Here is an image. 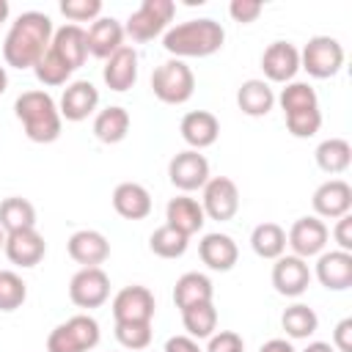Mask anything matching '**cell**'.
Here are the masks:
<instances>
[{
	"label": "cell",
	"mask_w": 352,
	"mask_h": 352,
	"mask_svg": "<svg viewBox=\"0 0 352 352\" xmlns=\"http://www.w3.org/2000/svg\"><path fill=\"white\" fill-rule=\"evenodd\" d=\"M52 19L41 11H25L19 14L3 41V60L11 69H33L38 58L50 50L52 41Z\"/></svg>",
	"instance_id": "obj_1"
},
{
	"label": "cell",
	"mask_w": 352,
	"mask_h": 352,
	"mask_svg": "<svg viewBox=\"0 0 352 352\" xmlns=\"http://www.w3.org/2000/svg\"><path fill=\"white\" fill-rule=\"evenodd\" d=\"M226 30L220 22L201 16V19H187L165 30L162 47L170 58L184 60V58H209L223 50Z\"/></svg>",
	"instance_id": "obj_2"
},
{
	"label": "cell",
	"mask_w": 352,
	"mask_h": 352,
	"mask_svg": "<svg viewBox=\"0 0 352 352\" xmlns=\"http://www.w3.org/2000/svg\"><path fill=\"white\" fill-rule=\"evenodd\" d=\"M14 113L22 121L28 140L33 143H55L60 138L63 118L58 113L55 99L47 91H25L14 102Z\"/></svg>",
	"instance_id": "obj_3"
},
{
	"label": "cell",
	"mask_w": 352,
	"mask_h": 352,
	"mask_svg": "<svg viewBox=\"0 0 352 352\" xmlns=\"http://www.w3.org/2000/svg\"><path fill=\"white\" fill-rule=\"evenodd\" d=\"M176 3L173 0H143L126 19L124 36H129L135 44H146L157 36H165L168 25L173 22Z\"/></svg>",
	"instance_id": "obj_4"
},
{
	"label": "cell",
	"mask_w": 352,
	"mask_h": 352,
	"mask_svg": "<svg viewBox=\"0 0 352 352\" xmlns=\"http://www.w3.org/2000/svg\"><path fill=\"white\" fill-rule=\"evenodd\" d=\"M151 91L162 104H184L195 91V74L184 60L168 58L151 72Z\"/></svg>",
	"instance_id": "obj_5"
},
{
	"label": "cell",
	"mask_w": 352,
	"mask_h": 352,
	"mask_svg": "<svg viewBox=\"0 0 352 352\" xmlns=\"http://www.w3.org/2000/svg\"><path fill=\"white\" fill-rule=\"evenodd\" d=\"M99 322L88 314H77L47 336V352H91L99 344Z\"/></svg>",
	"instance_id": "obj_6"
},
{
	"label": "cell",
	"mask_w": 352,
	"mask_h": 352,
	"mask_svg": "<svg viewBox=\"0 0 352 352\" xmlns=\"http://www.w3.org/2000/svg\"><path fill=\"white\" fill-rule=\"evenodd\" d=\"M344 66V47L333 36H314L300 50V69L308 72L314 80H330Z\"/></svg>",
	"instance_id": "obj_7"
},
{
	"label": "cell",
	"mask_w": 352,
	"mask_h": 352,
	"mask_svg": "<svg viewBox=\"0 0 352 352\" xmlns=\"http://www.w3.org/2000/svg\"><path fill=\"white\" fill-rule=\"evenodd\" d=\"M204 198H201V209L209 220L226 223L239 212V190L234 184V179L228 176H209V182L201 187Z\"/></svg>",
	"instance_id": "obj_8"
},
{
	"label": "cell",
	"mask_w": 352,
	"mask_h": 352,
	"mask_svg": "<svg viewBox=\"0 0 352 352\" xmlns=\"http://www.w3.org/2000/svg\"><path fill=\"white\" fill-rule=\"evenodd\" d=\"M168 179L184 195L195 192L209 182V160L201 151L184 148V151L173 154V160L168 162Z\"/></svg>",
	"instance_id": "obj_9"
},
{
	"label": "cell",
	"mask_w": 352,
	"mask_h": 352,
	"mask_svg": "<svg viewBox=\"0 0 352 352\" xmlns=\"http://www.w3.org/2000/svg\"><path fill=\"white\" fill-rule=\"evenodd\" d=\"M110 297V278L102 267H82L69 280V300L77 308H99Z\"/></svg>",
	"instance_id": "obj_10"
},
{
	"label": "cell",
	"mask_w": 352,
	"mask_h": 352,
	"mask_svg": "<svg viewBox=\"0 0 352 352\" xmlns=\"http://www.w3.org/2000/svg\"><path fill=\"white\" fill-rule=\"evenodd\" d=\"M327 239H330V228L316 214L294 220L292 228H289V234H286V245L292 248V256H300L305 261L314 258V256H319L324 250Z\"/></svg>",
	"instance_id": "obj_11"
},
{
	"label": "cell",
	"mask_w": 352,
	"mask_h": 352,
	"mask_svg": "<svg viewBox=\"0 0 352 352\" xmlns=\"http://www.w3.org/2000/svg\"><path fill=\"white\" fill-rule=\"evenodd\" d=\"M157 311L154 294L146 286H124L113 297V319L116 322H151Z\"/></svg>",
	"instance_id": "obj_12"
},
{
	"label": "cell",
	"mask_w": 352,
	"mask_h": 352,
	"mask_svg": "<svg viewBox=\"0 0 352 352\" xmlns=\"http://www.w3.org/2000/svg\"><path fill=\"white\" fill-rule=\"evenodd\" d=\"M311 204L319 220H338L352 209V187L344 179H327L314 190Z\"/></svg>",
	"instance_id": "obj_13"
},
{
	"label": "cell",
	"mask_w": 352,
	"mask_h": 352,
	"mask_svg": "<svg viewBox=\"0 0 352 352\" xmlns=\"http://www.w3.org/2000/svg\"><path fill=\"white\" fill-rule=\"evenodd\" d=\"M261 72L267 82H292L300 72V50L292 41H272L261 55Z\"/></svg>",
	"instance_id": "obj_14"
},
{
	"label": "cell",
	"mask_w": 352,
	"mask_h": 352,
	"mask_svg": "<svg viewBox=\"0 0 352 352\" xmlns=\"http://www.w3.org/2000/svg\"><path fill=\"white\" fill-rule=\"evenodd\" d=\"M96 107H99V91L91 80L69 82L60 94V102H58V113L66 121H85L88 116H94Z\"/></svg>",
	"instance_id": "obj_15"
},
{
	"label": "cell",
	"mask_w": 352,
	"mask_h": 352,
	"mask_svg": "<svg viewBox=\"0 0 352 352\" xmlns=\"http://www.w3.org/2000/svg\"><path fill=\"white\" fill-rule=\"evenodd\" d=\"M314 275L327 292H346L352 286V253H346V250H322L316 256Z\"/></svg>",
	"instance_id": "obj_16"
},
{
	"label": "cell",
	"mask_w": 352,
	"mask_h": 352,
	"mask_svg": "<svg viewBox=\"0 0 352 352\" xmlns=\"http://www.w3.org/2000/svg\"><path fill=\"white\" fill-rule=\"evenodd\" d=\"M311 283V267L300 256H280L272 264V286L283 297H300L305 294Z\"/></svg>",
	"instance_id": "obj_17"
},
{
	"label": "cell",
	"mask_w": 352,
	"mask_h": 352,
	"mask_svg": "<svg viewBox=\"0 0 352 352\" xmlns=\"http://www.w3.org/2000/svg\"><path fill=\"white\" fill-rule=\"evenodd\" d=\"M6 256L11 264L30 270L36 264H41L44 253H47V242L36 228H22V231H11L6 234Z\"/></svg>",
	"instance_id": "obj_18"
},
{
	"label": "cell",
	"mask_w": 352,
	"mask_h": 352,
	"mask_svg": "<svg viewBox=\"0 0 352 352\" xmlns=\"http://www.w3.org/2000/svg\"><path fill=\"white\" fill-rule=\"evenodd\" d=\"M66 250L72 256V261L82 264V267H99L107 261L110 256V242L102 231L96 228H80L69 236L66 242Z\"/></svg>",
	"instance_id": "obj_19"
},
{
	"label": "cell",
	"mask_w": 352,
	"mask_h": 352,
	"mask_svg": "<svg viewBox=\"0 0 352 352\" xmlns=\"http://www.w3.org/2000/svg\"><path fill=\"white\" fill-rule=\"evenodd\" d=\"M102 80L110 91L116 94H124L129 91L135 82H138V52L135 47H121L116 50L107 60H104V69H102Z\"/></svg>",
	"instance_id": "obj_20"
},
{
	"label": "cell",
	"mask_w": 352,
	"mask_h": 352,
	"mask_svg": "<svg viewBox=\"0 0 352 352\" xmlns=\"http://www.w3.org/2000/svg\"><path fill=\"white\" fill-rule=\"evenodd\" d=\"M179 132L192 151H201V148L214 146V140L220 138V121L209 110H190V113H184Z\"/></svg>",
	"instance_id": "obj_21"
},
{
	"label": "cell",
	"mask_w": 352,
	"mask_h": 352,
	"mask_svg": "<svg viewBox=\"0 0 352 352\" xmlns=\"http://www.w3.org/2000/svg\"><path fill=\"white\" fill-rule=\"evenodd\" d=\"M85 38H88V55L107 60L116 50L124 47V25L116 16H99L85 30Z\"/></svg>",
	"instance_id": "obj_22"
},
{
	"label": "cell",
	"mask_w": 352,
	"mask_h": 352,
	"mask_svg": "<svg viewBox=\"0 0 352 352\" xmlns=\"http://www.w3.org/2000/svg\"><path fill=\"white\" fill-rule=\"evenodd\" d=\"M50 50L74 72L85 63L88 58V38H85V28L80 25H63L52 33V41H50Z\"/></svg>",
	"instance_id": "obj_23"
},
{
	"label": "cell",
	"mask_w": 352,
	"mask_h": 352,
	"mask_svg": "<svg viewBox=\"0 0 352 352\" xmlns=\"http://www.w3.org/2000/svg\"><path fill=\"white\" fill-rule=\"evenodd\" d=\"M198 256H201V261H204L209 270H214V272H228V270H234V264H236V258H239V248H236V242H234L228 234L214 231V234H204V236H201V242H198Z\"/></svg>",
	"instance_id": "obj_24"
},
{
	"label": "cell",
	"mask_w": 352,
	"mask_h": 352,
	"mask_svg": "<svg viewBox=\"0 0 352 352\" xmlns=\"http://www.w3.org/2000/svg\"><path fill=\"white\" fill-rule=\"evenodd\" d=\"M204 223H206V214H204V209H201V204L195 198L176 195V198L168 201V206H165V226L176 228L184 236H192V234H198L204 228Z\"/></svg>",
	"instance_id": "obj_25"
},
{
	"label": "cell",
	"mask_w": 352,
	"mask_h": 352,
	"mask_svg": "<svg viewBox=\"0 0 352 352\" xmlns=\"http://www.w3.org/2000/svg\"><path fill=\"white\" fill-rule=\"evenodd\" d=\"M113 209L124 220H143L151 214V192L138 182H121L113 190Z\"/></svg>",
	"instance_id": "obj_26"
},
{
	"label": "cell",
	"mask_w": 352,
	"mask_h": 352,
	"mask_svg": "<svg viewBox=\"0 0 352 352\" xmlns=\"http://www.w3.org/2000/svg\"><path fill=\"white\" fill-rule=\"evenodd\" d=\"M236 107L245 116H250V118L267 116L275 107V91H272V85L267 80H258V77L245 80L239 85V91H236Z\"/></svg>",
	"instance_id": "obj_27"
},
{
	"label": "cell",
	"mask_w": 352,
	"mask_h": 352,
	"mask_svg": "<svg viewBox=\"0 0 352 352\" xmlns=\"http://www.w3.org/2000/svg\"><path fill=\"white\" fill-rule=\"evenodd\" d=\"M129 113L121 107V104H110L104 110H99L94 116V135L99 143H121L126 135H129Z\"/></svg>",
	"instance_id": "obj_28"
},
{
	"label": "cell",
	"mask_w": 352,
	"mask_h": 352,
	"mask_svg": "<svg viewBox=\"0 0 352 352\" xmlns=\"http://www.w3.org/2000/svg\"><path fill=\"white\" fill-rule=\"evenodd\" d=\"M212 297H214V289L204 272H184L173 286V302L179 311L198 302H212Z\"/></svg>",
	"instance_id": "obj_29"
},
{
	"label": "cell",
	"mask_w": 352,
	"mask_h": 352,
	"mask_svg": "<svg viewBox=\"0 0 352 352\" xmlns=\"http://www.w3.org/2000/svg\"><path fill=\"white\" fill-rule=\"evenodd\" d=\"M250 248L258 258L275 261L286 253V231L278 223H258L250 231Z\"/></svg>",
	"instance_id": "obj_30"
},
{
	"label": "cell",
	"mask_w": 352,
	"mask_h": 352,
	"mask_svg": "<svg viewBox=\"0 0 352 352\" xmlns=\"http://www.w3.org/2000/svg\"><path fill=\"white\" fill-rule=\"evenodd\" d=\"M0 228L6 234L36 228V206L22 195H8L0 201Z\"/></svg>",
	"instance_id": "obj_31"
},
{
	"label": "cell",
	"mask_w": 352,
	"mask_h": 352,
	"mask_svg": "<svg viewBox=\"0 0 352 352\" xmlns=\"http://www.w3.org/2000/svg\"><path fill=\"white\" fill-rule=\"evenodd\" d=\"M314 157H316L319 170H324V173H330V176H338V173H344V170L349 168V162H352V146H349L344 138H327V140H322V143L316 146Z\"/></svg>",
	"instance_id": "obj_32"
},
{
	"label": "cell",
	"mask_w": 352,
	"mask_h": 352,
	"mask_svg": "<svg viewBox=\"0 0 352 352\" xmlns=\"http://www.w3.org/2000/svg\"><path fill=\"white\" fill-rule=\"evenodd\" d=\"M280 327L289 338L300 341V338H311L319 330V316L311 305L305 302H294L280 314Z\"/></svg>",
	"instance_id": "obj_33"
},
{
	"label": "cell",
	"mask_w": 352,
	"mask_h": 352,
	"mask_svg": "<svg viewBox=\"0 0 352 352\" xmlns=\"http://www.w3.org/2000/svg\"><path fill=\"white\" fill-rule=\"evenodd\" d=\"M275 102L280 104L283 116H292V113H302V110H319V96L314 91V85L308 82H300V80H292L286 82V88L275 96Z\"/></svg>",
	"instance_id": "obj_34"
},
{
	"label": "cell",
	"mask_w": 352,
	"mask_h": 352,
	"mask_svg": "<svg viewBox=\"0 0 352 352\" xmlns=\"http://www.w3.org/2000/svg\"><path fill=\"white\" fill-rule=\"evenodd\" d=\"M182 324L190 338H209L217 330V308L214 302H198L182 311Z\"/></svg>",
	"instance_id": "obj_35"
},
{
	"label": "cell",
	"mask_w": 352,
	"mask_h": 352,
	"mask_svg": "<svg viewBox=\"0 0 352 352\" xmlns=\"http://www.w3.org/2000/svg\"><path fill=\"white\" fill-rule=\"evenodd\" d=\"M187 245H190V236L179 234L170 226H160L148 236V250L154 256H160V258H179V256H184L187 253Z\"/></svg>",
	"instance_id": "obj_36"
},
{
	"label": "cell",
	"mask_w": 352,
	"mask_h": 352,
	"mask_svg": "<svg viewBox=\"0 0 352 352\" xmlns=\"http://www.w3.org/2000/svg\"><path fill=\"white\" fill-rule=\"evenodd\" d=\"M33 74H36V80H38L41 85L55 88V85H66V82H69L72 69H69L52 50H47V52L38 58V63L33 66Z\"/></svg>",
	"instance_id": "obj_37"
},
{
	"label": "cell",
	"mask_w": 352,
	"mask_h": 352,
	"mask_svg": "<svg viewBox=\"0 0 352 352\" xmlns=\"http://www.w3.org/2000/svg\"><path fill=\"white\" fill-rule=\"evenodd\" d=\"M25 300H28V283L11 270H0V311L11 314L22 308Z\"/></svg>",
	"instance_id": "obj_38"
},
{
	"label": "cell",
	"mask_w": 352,
	"mask_h": 352,
	"mask_svg": "<svg viewBox=\"0 0 352 352\" xmlns=\"http://www.w3.org/2000/svg\"><path fill=\"white\" fill-rule=\"evenodd\" d=\"M116 341L132 352L146 349L151 344V322H116Z\"/></svg>",
	"instance_id": "obj_39"
},
{
	"label": "cell",
	"mask_w": 352,
	"mask_h": 352,
	"mask_svg": "<svg viewBox=\"0 0 352 352\" xmlns=\"http://www.w3.org/2000/svg\"><path fill=\"white\" fill-rule=\"evenodd\" d=\"M60 14L77 25V22H96L102 14V0H60Z\"/></svg>",
	"instance_id": "obj_40"
},
{
	"label": "cell",
	"mask_w": 352,
	"mask_h": 352,
	"mask_svg": "<svg viewBox=\"0 0 352 352\" xmlns=\"http://www.w3.org/2000/svg\"><path fill=\"white\" fill-rule=\"evenodd\" d=\"M283 118H286V129L294 138H314L322 126V110H302V113H292Z\"/></svg>",
	"instance_id": "obj_41"
},
{
	"label": "cell",
	"mask_w": 352,
	"mask_h": 352,
	"mask_svg": "<svg viewBox=\"0 0 352 352\" xmlns=\"http://www.w3.org/2000/svg\"><path fill=\"white\" fill-rule=\"evenodd\" d=\"M206 352H245V341L234 330H220V333L209 336Z\"/></svg>",
	"instance_id": "obj_42"
},
{
	"label": "cell",
	"mask_w": 352,
	"mask_h": 352,
	"mask_svg": "<svg viewBox=\"0 0 352 352\" xmlns=\"http://www.w3.org/2000/svg\"><path fill=\"white\" fill-rule=\"evenodd\" d=\"M261 11H264V6L258 0H231V6H228L231 19L234 22H242V25L256 22L261 16Z\"/></svg>",
	"instance_id": "obj_43"
},
{
	"label": "cell",
	"mask_w": 352,
	"mask_h": 352,
	"mask_svg": "<svg viewBox=\"0 0 352 352\" xmlns=\"http://www.w3.org/2000/svg\"><path fill=\"white\" fill-rule=\"evenodd\" d=\"M333 349L336 352H352V316L341 319L333 330Z\"/></svg>",
	"instance_id": "obj_44"
},
{
	"label": "cell",
	"mask_w": 352,
	"mask_h": 352,
	"mask_svg": "<svg viewBox=\"0 0 352 352\" xmlns=\"http://www.w3.org/2000/svg\"><path fill=\"white\" fill-rule=\"evenodd\" d=\"M333 239L338 242V250L352 253V214H344V217H338V220H336Z\"/></svg>",
	"instance_id": "obj_45"
},
{
	"label": "cell",
	"mask_w": 352,
	"mask_h": 352,
	"mask_svg": "<svg viewBox=\"0 0 352 352\" xmlns=\"http://www.w3.org/2000/svg\"><path fill=\"white\" fill-rule=\"evenodd\" d=\"M165 352H201V346L190 336H170L165 341Z\"/></svg>",
	"instance_id": "obj_46"
},
{
	"label": "cell",
	"mask_w": 352,
	"mask_h": 352,
	"mask_svg": "<svg viewBox=\"0 0 352 352\" xmlns=\"http://www.w3.org/2000/svg\"><path fill=\"white\" fill-rule=\"evenodd\" d=\"M258 352H297V349H294L292 341H286V338H270V341L261 344Z\"/></svg>",
	"instance_id": "obj_47"
},
{
	"label": "cell",
	"mask_w": 352,
	"mask_h": 352,
	"mask_svg": "<svg viewBox=\"0 0 352 352\" xmlns=\"http://www.w3.org/2000/svg\"><path fill=\"white\" fill-rule=\"evenodd\" d=\"M302 352H336V349H333V344H327V341H311Z\"/></svg>",
	"instance_id": "obj_48"
},
{
	"label": "cell",
	"mask_w": 352,
	"mask_h": 352,
	"mask_svg": "<svg viewBox=\"0 0 352 352\" xmlns=\"http://www.w3.org/2000/svg\"><path fill=\"white\" fill-rule=\"evenodd\" d=\"M6 88H8V72H6V66H0V96L6 94Z\"/></svg>",
	"instance_id": "obj_49"
},
{
	"label": "cell",
	"mask_w": 352,
	"mask_h": 352,
	"mask_svg": "<svg viewBox=\"0 0 352 352\" xmlns=\"http://www.w3.org/2000/svg\"><path fill=\"white\" fill-rule=\"evenodd\" d=\"M8 11H11V8H8V0H0V25L8 19Z\"/></svg>",
	"instance_id": "obj_50"
},
{
	"label": "cell",
	"mask_w": 352,
	"mask_h": 352,
	"mask_svg": "<svg viewBox=\"0 0 352 352\" xmlns=\"http://www.w3.org/2000/svg\"><path fill=\"white\" fill-rule=\"evenodd\" d=\"M3 248H6V231L0 228V250H3Z\"/></svg>",
	"instance_id": "obj_51"
}]
</instances>
